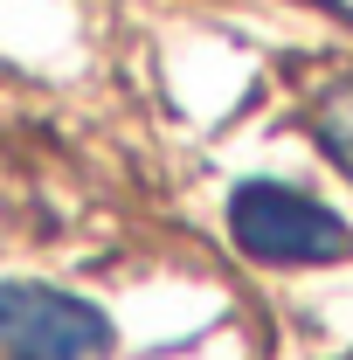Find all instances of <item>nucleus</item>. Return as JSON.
Segmentation results:
<instances>
[{"label": "nucleus", "instance_id": "1", "mask_svg": "<svg viewBox=\"0 0 353 360\" xmlns=\"http://www.w3.org/2000/svg\"><path fill=\"white\" fill-rule=\"evenodd\" d=\"M229 236L243 257L284 264V270L353 257V229L326 201H312L305 187H284V180H243L229 194Z\"/></svg>", "mask_w": 353, "mask_h": 360}, {"label": "nucleus", "instance_id": "2", "mask_svg": "<svg viewBox=\"0 0 353 360\" xmlns=\"http://www.w3.org/2000/svg\"><path fill=\"white\" fill-rule=\"evenodd\" d=\"M0 360H111V319L56 284H0Z\"/></svg>", "mask_w": 353, "mask_h": 360}, {"label": "nucleus", "instance_id": "3", "mask_svg": "<svg viewBox=\"0 0 353 360\" xmlns=\"http://www.w3.org/2000/svg\"><path fill=\"white\" fill-rule=\"evenodd\" d=\"M319 146H326V153L353 174V90H340V97L319 111Z\"/></svg>", "mask_w": 353, "mask_h": 360}]
</instances>
